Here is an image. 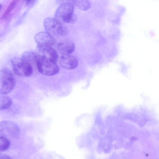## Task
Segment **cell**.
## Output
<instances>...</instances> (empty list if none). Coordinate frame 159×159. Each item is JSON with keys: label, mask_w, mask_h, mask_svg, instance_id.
I'll return each instance as SVG.
<instances>
[{"label": "cell", "mask_w": 159, "mask_h": 159, "mask_svg": "<svg viewBox=\"0 0 159 159\" xmlns=\"http://www.w3.org/2000/svg\"><path fill=\"white\" fill-rule=\"evenodd\" d=\"M57 2L61 4L64 3H68L73 5H76L78 0H56Z\"/></svg>", "instance_id": "obj_15"}, {"label": "cell", "mask_w": 159, "mask_h": 159, "mask_svg": "<svg viewBox=\"0 0 159 159\" xmlns=\"http://www.w3.org/2000/svg\"><path fill=\"white\" fill-rule=\"evenodd\" d=\"M11 62L13 71L16 75L28 77L32 74L33 67L21 58L14 57L12 59Z\"/></svg>", "instance_id": "obj_5"}, {"label": "cell", "mask_w": 159, "mask_h": 159, "mask_svg": "<svg viewBox=\"0 0 159 159\" xmlns=\"http://www.w3.org/2000/svg\"><path fill=\"white\" fill-rule=\"evenodd\" d=\"M35 40L38 46H51L55 42L54 38L47 32H40L35 36Z\"/></svg>", "instance_id": "obj_6"}, {"label": "cell", "mask_w": 159, "mask_h": 159, "mask_svg": "<svg viewBox=\"0 0 159 159\" xmlns=\"http://www.w3.org/2000/svg\"><path fill=\"white\" fill-rule=\"evenodd\" d=\"M43 24L46 31L52 35L63 36L67 33L66 28L57 19L47 18L44 20Z\"/></svg>", "instance_id": "obj_4"}, {"label": "cell", "mask_w": 159, "mask_h": 159, "mask_svg": "<svg viewBox=\"0 0 159 159\" xmlns=\"http://www.w3.org/2000/svg\"><path fill=\"white\" fill-rule=\"evenodd\" d=\"M37 67L39 72L47 76L56 75L59 71V67L56 62L39 55Z\"/></svg>", "instance_id": "obj_1"}, {"label": "cell", "mask_w": 159, "mask_h": 159, "mask_svg": "<svg viewBox=\"0 0 159 159\" xmlns=\"http://www.w3.org/2000/svg\"><path fill=\"white\" fill-rule=\"evenodd\" d=\"M37 53L40 57L51 59L56 62L58 55L56 51L51 46H37Z\"/></svg>", "instance_id": "obj_8"}, {"label": "cell", "mask_w": 159, "mask_h": 159, "mask_svg": "<svg viewBox=\"0 0 159 159\" xmlns=\"http://www.w3.org/2000/svg\"><path fill=\"white\" fill-rule=\"evenodd\" d=\"M59 64L62 67L68 70H73L78 66V59L70 54L63 55L59 61Z\"/></svg>", "instance_id": "obj_7"}, {"label": "cell", "mask_w": 159, "mask_h": 159, "mask_svg": "<svg viewBox=\"0 0 159 159\" xmlns=\"http://www.w3.org/2000/svg\"><path fill=\"white\" fill-rule=\"evenodd\" d=\"M11 143L10 140L3 136L0 137V151H3L7 150L10 147Z\"/></svg>", "instance_id": "obj_12"}, {"label": "cell", "mask_w": 159, "mask_h": 159, "mask_svg": "<svg viewBox=\"0 0 159 159\" xmlns=\"http://www.w3.org/2000/svg\"><path fill=\"white\" fill-rule=\"evenodd\" d=\"M76 5L80 10L86 11L91 7V3L89 0H80L78 1Z\"/></svg>", "instance_id": "obj_13"}, {"label": "cell", "mask_w": 159, "mask_h": 159, "mask_svg": "<svg viewBox=\"0 0 159 159\" xmlns=\"http://www.w3.org/2000/svg\"><path fill=\"white\" fill-rule=\"evenodd\" d=\"M58 52L63 55L70 54L75 50V46L72 42L66 40L58 43L57 46Z\"/></svg>", "instance_id": "obj_9"}, {"label": "cell", "mask_w": 159, "mask_h": 159, "mask_svg": "<svg viewBox=\"0 0 159 159\" xmlns=\"http://www.w3.org/2000/svg\"><path fill=\"white\" fill-rule=\"evenodd\" d=\"M25 61L32 66H35L37 67V64L39 55L36 53L33 52L27 51L24 52L22 54L21 57Z\"/></svg>", "instance_id": "obj_10"}, {"label": "cell", "mask_w": 159, "mask_h": 159, "mask_svg": "<svg viewBox=\"0 0 159 159\" xmlns=\"http://www.w3.org/2000/svg\"><path fill=\"white\" fill-rule=\"evenodd\" d=\"M16 82L12 73L7 69H2L0 75V92L6 94L10 92L15 87Z\"/></svg>", "instance_id": "obj_2"}, {"label": "cell", "mask_w": 159, "mask_h": 159, "mask_svg": "<svg viewBox=\"0 0 159 159\" xmlns=\"http://www.w3.org/2000/svg\"><path fill=\"white\" fill-rule=\"evenodd\" d=\"M12 158H11L10 156H8V155H0V159H11Z\"/></svg>", "instance_id": "obj_16"}, {"label": "cell", "mask_w": 159, "mask_h": 159, "mask_svg": "<svg viewBox=\"0 0 159 159\" xmlns=\"http://www.w3.org/2000/svg\"><path fill=\"white\" fill-rule=\"evenodd\" d=\"M18 0H12L11 2L7 8L4 12L1 19H3L6 18L14 8Z\"/></svg>", "instance_id": "obj_14"}, {"label": "cell", "mask_w": 159, "mask_h": 159, "mask_svg": "<svg viewBox=\"0 0 159 159\" xmlns=\"http://www.w3.org/2000/svg\"><path fill=\"white\" fill-rule=\"evenodd\" d=\"M74 5L68 3L61 4L55 13L57 19L61 20L69 23H74L77 20L76 16L74 14Z\"/></svg>", "instance_id": "obj_3"}, {"label": "cell", "mask_w": 159, "mask_h": 159, "mask_svg": "<svg viewBox=\"0 0 159 159\" xmlns=\"http://www.w3.org/2000/svg\"><path fill=\"white\" fill-rule=\"evenodd\" d=\"M34 0H25L27 4H29L31 3Z\"/></svg>", "instance_id": "obj_17"}, {"label": "cell", "mask_w": 159, "mask_h": 159, "mask_svg": "<svg viewBox=\"0 0 159 159\" xmlns=\"http://www.w3.org/2000/svg\"><path fill=\"white\" fill-rule=\"evenodd\" d=\"M12 103L11 98L9 96H3L0 98V109L1 110L6 109L9 107Z\"/></svg>", "instance_id": "obj_11"}]
</instances>
